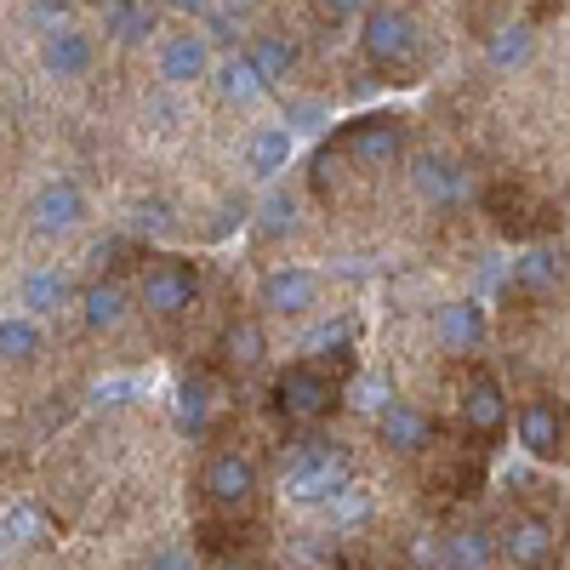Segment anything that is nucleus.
I'll return each mask as SVG.
<instances>
[{"mask_svg":"<svg viewBox=\"0 0 570 570\" xmlns=\"http://www.w3.org/2000/svg\"><path fill=\"white\" fill-rule=\"evenodd\" d=\"M531 52H537L531 23H502V29L491 35V46H485V58H491V69H497V75L525 69V63H531Z\"/></svg>","mask_w":570,"mask_h":570,"instance_id":"nucleus-20","label":"nucleus"},{"mask_svg":"<svg viewBox=\"0 0 570 570\" xmlns=\"http://www.w3.org/2000/svg\"><path fill=\"white\" fill-rule=\"evenodd\" d=\"M160 7H171V12H183V18H206L217 0H160Z\"/></svg>","mask_w":570,"mask_h":570,"instance_id":"nucleus-39","label":"nucleus"},{"mask_svg":"<svg viewBox=\"0 0 570 570\" xmlns=\"http://www.w3.org/2000/svg\"><path fill=\"white\" fill-rule=\"evenodd\" d=\"M365 58L383 63V69L411 63V58H416V23H411V12H400V7H371V12H365Z\"/></svg>","mask_w":570,"mask_h":570,"instance_id":"nucleus-2","label":"nucleus"},{"mask_svg":"<svg viewBox=\"0 0 570 570\" xmlns=\"http://www.w3.org/2000/svg\"><path fill=\"white\" fill-rule=\"evenodd\" d=\"M502 559L513 570H548L553 564V531L542 519H513L508 537H502Z\"/></svg>","mask_w":570,"mask_h":570,"instance_id":"nucleus-10","label":"nucleus"},{"mask_svg":"<svg viewBox=\"0 0 570 570\" xmlns=\"http://www.w3.org/2000/svg\"><path fill=\"white\" fill-rule=\"evenodd\" d=\"M564 279V263L548 252V246H531V252H519L513 257V285H519V292H553V285Z\"/></svg>","mask_w":570,"mask_h":570,"instance_id":"nucleus-23","label":"nucleus"},{"mask_svg":"<svg viewBox=\"0 0 570 570\" xmlns=\"http://www.w3.org/2000/svg\"><path fill=\"white\" fill-rule=\"evenodd\" d=\"M491 564H497V542L485 531L445 537V570H491Z\"/></svg>","mask_w":570,"mask_h":570,"instance_id":"nucleus-24","label":"nucleus"},{"mask_svg":"<svg viewBox=\"0 0 570 570\" xmlns=\"http://www.w3.org/2000/svg\"><path fill=\"white\" fill-rule=\"evenodd\" d=\"M559 434H564V422H559L553 405L531 400L525 411H519V445H525L531 456H553L559 451Z\"/></svg>","mask_w":570,"mask_h":570,"instance_id":"nucleus-19","label":"nucleus"},{"mask_svg":"<svg viewBox=\"0 0 570 570\" xmlns=\"http://www.w3.org/2000/svg\"><path fill=\"white\" fill-rule=\"evenodd\" d=\"M223 348H228V360H234V365H257V360H263V331H257L252 320H240V325H228Z\"/></svg>","mask_w":570,"mask_h":570,"instance_id":"nucleus-29","label":"nucleus"},{"mask_svg":"<svg viewBox=\"0 0 570 570\" xmlns=\"http://www.w3.org/2000/svg\"><path fill=\"white\" fill-rule=\"evenodd\" d=\"M212 80H217V98H223V104H257L263 91H268V80H263V69L252 63V52L223 58V63L212 69Z\"/></svg>","mask_w":570,"mask_h":570,"instance_id":"nucleus-15","label":"nucleus"},{"mask_svg":"<svg viewBox=\"0 0 570 570\" xmlns=\"http://www.w3.org/2000/svg\"><path fill=\"white\" fill-rule=\"evenodd\" d=\"M411 559H416V564H445V548L428 542V537H416V542H411Z\"/></svg>","mask_w":570,"mask_h":570,"instance_id":"nucleus-38","label":"nucleus"},{"mask_svg":"<svg viewBox=\"0 0 570 570\" xmlns=\"http://www.w3.org/2000/svg\"><path fill=\"white\" fill-rule=\"evenodd\" d=\"M502 416H508V405H502V383H497L491 371H473V376H468V389H462V422L473 428V434H497Z\"/></svg>","mask_w":570,"mask_h":570,"instance_id":"nucleus-12","label":"nucleus"},{"mask_svg":"<svg viewBox=\"0 0 570 570\" xmlns=\"http://www.w3.org/2000/svg\"><path fill=\"white\" fill-rule=\"evenodd\" d=\"M252 63L263 69L268 86H285V75L297 69V46L285 40V35H257V40H252Z\"/></svg>","mask_w":570,"mask_h":570,"instance_id":"nucleus-25","label":"nucleus"},{"mask_svg":"<svg viewBox=\"0 0 570 570\" xmlns=\"http://www.w3.org/2000/svg\"><path fill=\"white\" fill-rule=\"evenodd\" d=\"M257 228L268 234V240L292 234V228H297V200H292V195H268V200H263V223H257Z\"/></svg>","mask_w":570,"mask_h":570,"instance_id":"nucleus-30","label":"nucleus"},{"mask_svg":"<svg viewBox=\"0 0 570 570\" xmlns=\"http://www.w3.org/2000/svg\"><path fill=\"white\" fill-rule=\"evenodd\" d=\"M69 274L63 268H29L23 274V314H58L69 303Z\"/></svg>","mask_w":570,"mask_h":570,"instance_id":"nucleus-21","label":"nucleus"},{"mask_svg":"<svg viewBox=\"0 0 570 570\" xmlns=\"http://www.w3.org/2000/svg\"><path fill=\"white\" fill-rule=\"evenodd\" d=\"M35 354H40V325H35V314H7V320H0V360L23 365V360H35Z\"/></svg>","mask_w":570,"mask_h":570,"instance_id":"nucleus-27","label":"nucleus"},{"mask_svg":"<svg viewBox=\"0 0 570 570\" xmlns=\"http://www.w3.org/2000/svg\"><path fill=\"white\" fill-rule=\"evenodd\" d=\"M104 23H109V35H115L120 46H142V40L160 29L155 0H109V7H104Z\"/></svg>","mask_w":570,"mask_h":570,"instance_id":"nucleus-16","label":"nucleus"},{"mask_svg":"<svg viewBox=\"0 0 570 570\" xmlns=\"http://www.w3.org/2000/svg\"><path fill=\"white\" fill-rule=\"evenodd\" d=\"M206 29H212V40H228L234 29H240V0H234V7H212L206 12Z\"/></svg>","mask_w":570,"mask_h":570,"instance_id":"nucleus-34","label":"nucleus"},{"mask_svg":"<svg viewBox=\"0 0 570 570\" xmlns=\"http://www.w3.org/2000/svg\"><path fill=\"white\" fill-rule=\"evenodd\" d=\"M376 434H383V445L389 451H422L428 445V416L416 411V405H389L383 416H376Z\"/></svg>","mask_w":570,"mask_h":570,"instance_id":"nucleus-18","label":"nucleus"},{"mask_svg":"<svg viewBox=\"0 0 570 570\" xmlns=\"http://www.w3.org/2000/svg\"><path fill=\"white\" fill-rule=\"evenodd\" d=\"M149 570H195V553H183V548H160L149 559Z\"/></svg>","mask_w":570,"mask_h":570,"instance_id":"nucleus-37","label":"nucleus"},{"mask_svg":"<svg viewBox=\"0 0 570 570\" xmlns=\"http://www.w3.org/2000/svg\"><path fill=\"white\" fill-rule=\"evenodd\" d=\"M411 183H416V195H422L428 206H462V200L473 195L468 171H462L451 155H422L416 171H411Z\"/></svg>","mask_w":570,"mask_h":570,"instance_id":"nucleus-8","label":"nucleus"},{"mask_svg":"<svg viewBox=\"0 0 570 570\" xmlns=\"http://www.w3.org/2000/svg\"><path fill=\"white\" fill-rule=\"evenodd\" d=\"M365 508H371V502H365V491H360L354 480H348V485H343L337 497H331V502H325V513H331V519H337V525H354V519H365Z\"/></svg>","mask_w":570,"mask_h":570,"instance_id":"nucleus-33","label":"nucleus"},{"mask_svg":"<svg viewBox=\"0 0 570 570\" xmlns=\"http://www.w3.org/2000/svg\"><path fill=\"white\" fill-rule=\"evenodd\" d=\"M195 292H200V279H195V268L188 263H177V257H166V263H155L149 274H142V308L149 314H183L188 303H195Z\"/></svg>","mask_w":570,"mask_h":570,"instance_id":"nucleus-4","label":"nucleus"},{"mask_svg":"<svg viewBox=\"0 0 570 570\" xmlns=\"http://www.w3.org/2000/svg\"><path fill=\"white\" fill-rule=\"evenodd\" d=\"M348 485V456L343 451H325V445H308L303 456H292V468H285V497L314 508V502H331Z\"/></svg>","mask_w":570,"mask_h":570,"instance_id":"nucleus-1","label":"nucleus"},{"mask_svg":"<svg viewBox=\"0 0 570 570\" xmlns=\"http://www.w3.org/2000/svg\"><path fill=\"white\" fill-rule=\"evenodd\" d=\"M80 217H86L80 183L52 177V183H40V188H35V200H29V223H35V234H69Z\"/></svg>","mask_w":570,"mask_h":570,"instance_id":"nucleus-5","label":"nucleus"},{"mask_svg":"<svg viewBox=\"0 0 570 570\" xmlns=\"http://www.w3.org/2000/svg\"><path fill=\"white\" fill-rule=\"evenodd\" d=\"M212 75V35H171L166 46H160V80L166 86H195V80H206Z\"/></svg>","mask_w":570,"mask_h":570,"instance_id":"nucleus-7","label":"nucleus"},{"mask_svg":"<svg viewBox=\"0 0 570 570\" xmlns=\"http://www.w3.org/2000/svg\"><path fill=\"white\" fill-rule=\"evenodd\" d=\"M80 308H86V325L91 331H115L126 320V285H115V279L91 285V292L80 297Z\"/></svg>","mask_w":570,"mask_h":570,"instance_id":"nucleus-26","label":"nucleus"},{"mask_svg":"<svg viewBox=\"0 0 570 570\" xmlns=\"http://www.w3.org/2000/svg\"><path fill=\"white\" fill-rule=\"evenodd\" d=\"M69 18H75L69 0H29V29H40V35L69 29Z\"/></svg>","mask_w":570,"mask_h":570,"instance_id":"nucleus-31","label":"nucleus"},{"mask_svg":"<svg viewBox=\"0 0 570 570\" xmlns=\"http://www.w3.org/2000/svg\"><path fill=\"white\" fill-rule=\"evenodd\" d=\"M252 491H257V468L246 456H212V468H206V497L212 502L240 508Z\"/></svg>","mask_w":570,"mask_h":570,"instance_id":"nucleus-13","label":"nucleus"},{"mask_svg":"<svg viewBox=\"0 0 570 570\" xmlns=\"http://www.w3.org/2000/svg\"><path fill=\"white\" fill-rule=\"evenodd\" d=\"M348 343V320H331V325H320L314 337L303 343V348H343Z\"/></svg>","mask_w":570,"mask_h":570,"instance_id":"nucleus-36","label":"nucleus"},{"mask_svg":"<svg viewBox=\"0 0 570 570\" xmlns=\"http://www.w3.org/2000/svg\"><path fill=\"white\" fill-rule=\"evenodd\" d=\"M331 18H354V12H371V0H325Z\"/></svg>","mask_w":570,"mask_h":570,"instance_id":"nucleus-40","label":"nucleus"},{"mask_svg":"<svg viewBox=\"0 0 570 570\" xmlns=\"http://www.w3.org/2000/svg\"><path fill=\"white\" fill-rule=\"evenodd\" d=\"M40 69L52 75V80H80L86 69H91V40L69 23V29H58V35H46L40 40Z\"/></svg>","mask_w":570,"mask_h":570,"instance_id":"nucleus-11","label":"nucleus"},{"mask_svg":"<svg viewBox=\"0 0 570 570\" xmlns=\"http://www.w3.org/2000/svg\"><path fill=\"white\" fill-rule=\"evenodd\" d=\"M212 400H217V389L206 383V376H183L177 400H171V416H177L183 434H200V428L212 422Z\"/></svg>","mask_w":570,"mask_h":570,"instance_id":"nucleus-22","label":"nucleus"},{"mask_svg":"<svg viewBox=\"0 0 570 570\" xmlns=\"http://www.w3.org/2000/svg\"><path fill=\"white\" fill-rule=\"evenodd\" d=\"M228 570H234V564H228Z\"/></svg>","mask_w":570,"mask_h":570,"instance_id":"nucleus-41","label":"nucleus"},{"mask_svg":"<svg viewBox=\"0 0 570 570\" xmlns=\"http://www.w3.org/2000/svg\"><path fill=\"white\" fill-rule=\"evenodd\" d=\"M274 405L297 422H314L331 411V376L320 365H285L279 383H274Z\"/></svg>","mask_w":570,"mask_h":570,"instance_id":"nucleus-3","label":"nucleus"},{"mask_svg":"<svg viewBox=\"0 0 570 570\" xmlns=\"http://www.w3.org/2000/svg\"><path fill=\"white\" fill-rule=\"evenodd\" d=\"M292 126H257L252 131V142H246V166H252V177H274V171H285V160H292Z\"/></svg>","mask_w":570,"mask_h":570,"instance_id":"nucleus-17","label":"nucleus"},{"mask_svg":"<svg viewBox=\"0 0 570 570\" xmlns=\"http://www.w3.org/2000/svg\"><path fill=\"white\" fill-rule=\"evenodd\" d=\"M166 228V206L149 200V206H131V234H160Z\"/></svg>","mask_w":570,"mask_h":570,"instance_id":"nucleus-35","label":"nucleus"},{"mask_svg":"<svg viewBox=\"0 0 570 570\" xmlns=\"http://www.w3.org/2000/svg\"><path fill=\"white\" fill-rule=\"evenodd\" d=\"M343 149H348L365 171H389V166L405 155V137H400L394 120H354V126L343 131Z\"/></svg>","mask_w":570,"mask_h":570,"instance_id":"nucleus-6","label":"nucleus"},{"mask_svg":"<svg viewBox=\"0 0 570 570\" xmlns=\"http://www.w3.org/2000/svg\"><path fill=\"white\" fill-rule=\"evenodd\" d=\"M263 308H274V314H303V308H314L320 303V274H308V268H274L268 279H263Z\"/></svg>","mask_w":570,"mask_h":570,"instance_id":"nucleus-9","label":"nucleus"},{"mask_svg":"<svg viewBox=\"0 0 570 570\" xmlns=\"http://www.w3.org/2000/svg\"><path fill=\"white\" fill-rule=\"evenodd\" d=\"M0 531H7V548H23V542H35V537H40V519H35V508L12 502V508H7V519H0Z\"/></svg>","mask_w":570,"mask_h":570,"instance_id":"nucleus-32","label":"nucleus"},{"mask_svg":"<svg viewBox=\"0 0 570 570\" xmlns=\"http://www.w3.org/2000/svg\"><path fill=\"white\" fill-rule=\"evenodd\" d=\"M348 405L365 411V416H383L394 405V389H389V376H360V383L348 389Z\"/></svg>","mask_w":570,"mask_h":570,"instance_id":"nucleus-28","label":"nucleus"},{"mask_svg":"<svg viewBox=\"0 0 570 570\" xmlns=\"http://www.w3.org/2000/svg\"><path fill=\"white\" fill-rule=\"evenodd\" d=\"M440 343L451 348V354H473L485 343V308L480 303H445L440 308Z\"/></svg>","mask_w":570,"mask_h":570,"instance_id":"nucleus-14","label":"nucleus"}]
</instances>
